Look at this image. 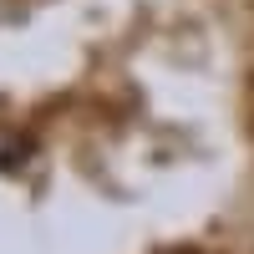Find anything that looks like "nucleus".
Masks as SVG:
<instances>
[]
</instances>
